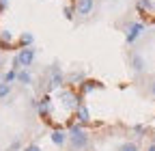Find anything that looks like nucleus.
Segmentation results:
<instances>
[{
	"instance_id": "19",
	"label": "nucleus",
	"mask_w": 155,
	"mask_h": 151,
	"mask_svg": "<svg viewBox=\"0 0 155 151\" xmlns=\"http://www.w3.org/2000/svg\"><path fill=\"white\" fill-rule=\"evenodd\" d=\"M19 147H22V145H19V140H15V143H11V149H9V151H19Z\"/></svg>"
},
{
	"instance_id": "8",
	"label": "nucleus",
	"mask_w": 155,
	"mask_h": 151,
	"mask_svg": "<svg viewBox=\"0 0 155 151\" xmlns=\"http://www.w3.org/2000/svg\"><path fill=\"white\" fill-rule=\"evenodd\" d=\"M78 121H80V123H88V121H91L88 108H86L84 104H80V106H78Z\"/></svg>"
},
{
	"instance_id": "21",
	"label": "nucleus",
	"mask_w": 155,
	"mask_h": 151,
	"mask_svg": "<svg viewBox=\"0 0 155 151\" xmlns=\"http://www.w3.org/2000/svg\"><path fill=\"white\" fill-rule=\"evenodd\" d=\"M151 95H153V97H155V80H153V82H151Z\"/></svg>"
},
{
	"instance_id": "22",
	"label": "nucleus",
	"mask_w": 155,
	"mask_h": 151,
	"mask_svg": "<svg viewBox=\"0 0 155 151\" xmlns=\"http://www.w3.org/2000/svg\"><path fill=\"white\" fill-rule=\"evenodd\" d=\"M147 151H155V143H149V147H147Z\"/></svg>"
},
{
	"instance_id": "9",
	"label": "nucleus",
	"mask_w": 155,
	"mask_h": 151,
	"mask_svg": "<svg viewBox=\"0 0 155 151\" xmlns=\"http://www.w3.org/2000/svg\"><path fill=\"white\" fill-rule=\"evenodd\" d=\"M32 41H35L32 32H22L19 35V45L22 48H32Z\"/></svg>"
},
{
	"instance_id": "4",
	"label": "nucleus",
	"mask_w": 155,
	"mask_h": 151,
	"mask_svg": "<svg viewBox=\"0 0 155 151\" xmlns=\"http://www.w3.org/2000/svg\"><path fill=\"white\" fill-rule=\"evenodd\" d=\"M95 7V0H75V13L78 15H88Z\"/></svg>"
},
{
	"instance_id": "12",
	"label": "nucleus",
	"mask_w": 155,
	"mask_h": 151,
	"mask_svg": "<svg viewBox=\"0 0 155 151\" xmlns=\"http://www.w3.org/2000/svg\"><path fill=\"white\" fill-rule=\"evenodd\" d=\"M17 80L22 82V84H30V82H32V78H30V73H28L26 69H22V71H17Z\"/></svg>"
},
{
	"instance_id": "13",
	"label": "nucleus",
	"mask_w": 155,
	"mask_h": 151,
	"mask_svg": "<svg viewBox=\"0 0 155 151\" xmlns=\"http://www.w3.org/2000/svg\"><path fill=\"white\" fill-rule=\"evenodd\" d=\"M9 93H11V84H7V82L2 80V82H0V99H2V97H7Z\"/></svg>"
},
{
	"instance_id": "7",
	"label": "nucleus",
	"mask_w": 155,
	"mask_h": 151,
	"mask_svg": "<svg viewBox=\"0 0 155 151\" xmlns=\"http://www.w3.org/2000/svg\"><path fill=\"white\" fill-rule=\"evenodd\" d=\"M61 99H63V104L69 106V108H78V106H80V104H78V97L73 95L71 91H65L63 95H61Z\"/></svg>"
},
{
	"instance_id": "14",
	"label": "nucleus",
	"mask_w": 155,
	"mask_h": 151,
	"mask_svg": "<svg viewBox=\"0 0 155 151\" xmlns=\"http://www.w3.org/2000/svg\"><path fill=\"white\" fill-rule=\"evenodd\" d=\"M13 80H17V71H13V69H9V71L5 73V82H7V84H11Z\"/></svg>"
},
{
	"instance_id": "23",
	"label": "nucleus",
	"mask_w": 155,
	"mask_h": 151,
	"mask_svg": "<svg viewBox=\"0 0 155 151\" xmlns=\"http://www.w3.org/2000/svg\"><path fill=\"white\" fill-rule=\"evenodd\" d=\"M0 63H2V56H0Z\"/></svg>"
},
{
	"instance_id": "10",
	"label": "nucleus",
	"mask_w": 155,
	"mask_h": 151,
	"mask_svg": "<svg viewBox=\"0 0 155 151\" xmlns=\"http://www.w3.org/2000/svg\"><path fill=\"white\" fill-rule=\"evenodd\" d=\"M52 143L58 145V147H63V145H65V132H61V129L52 132Z\"/></svg>"
},
{
	"instance_id": "1",
	"label": "nucleus",
	"mask_w": 155,
	"mask_h": 151,
	"mask_svg": "<svg viewBox=\"0 0 155 151\" xmlns=\"http://www.w3.org/2000/svg\"><path fill=\"white\" fill-rule=\"evenodd\" d=\"M88 143H91V138H88V134H86L80 125L71 127V136H69V147H71V151H84V149L88 147Z\"/></svg>"
},
{
	"instance_id": "5",
	"label": "nucleus",
	"mask_w": 155,
	"mask_h": 151,
	"mask_svg": "<svg viewBox=\"0 0 155 151\" xmlns=\"http://www.w3.org/2000/svg\"><path fill=\"white\" fill-rule=\"evenodd\" d=\"M142 30H144V24H140V22L131 24V26L127 28V43H134V41L140 37V32H142Z\"/></svg>"
},
{
	"instance_id": "2",
	"label": "nucleus",
	"mask_w": 155,
	"mask_h": 151,
	"mask_svg": "<svg viewBox=\"0 0 155 151\" xmlns=\"http://www.w3.org/2000/svg\"><path fill=\"white\" fill-rule=\"evenodd\" d=\"M17 61H19V67H30L32 61H35V50L32 48H22L17 52Z\"/></svg>"
},
{
	"instance_id": "6",
	"label": "nucleus",
	"mask_w": 155,
	"mask_h": 151,
	"mask_svg": "<svg viewBox=\"0 0 155 151\" xmlns=\"http://www.w3.org/2000/svg\"><path fill=\"white\" fill-rule=\"evenodd\" d=\"M50 89H58L63 84V73H61V69L58 67H52V78H50Z\"/></svg>"
},
{
	"instance_id": "20",
	"label": "nucleus",
	"mask_w": 155,
	"mask_h": 151,
	"mask_svg": "<svg viewBox=\"0 0 155 151\" xmlns=\"http://www.w3.org/2000/svg\"><path fill=\"white\" fill-rule=\"evenodd\" d=\"M9 7V0H0V9H7Z\"/></svg>"
},
{
	"instance_id": "18",
	"label": "nucleus",
	"mask_w": 155,
	"mask_h": 151,
	"mask_svg": "<svg viewBox=\"0 0 155 151\" xmlns=\"http://www.w3.org/2000/svg\"><path fill=\"white\" fill-rule=\"evenodd\" d=\"M134 132H136V134H144L147 127H144V125H134Z\"/></svg>"
},
{
	"instance_id": "15",
	"label": "nucleus",
	"mask_w": 155,
	"mask_h": 151,
	"mask_svg": "<svg viewBox=\"0 0 155 151\" xmlns=\"http://www.w3.org/2000/svg\"><path fill=\"white\" fill-rule=\"evenodd\" d=\"M0 41H5V43H11L13 41V35L9 30H0Z\"/></svg>"
},
{
	"instance_id": "16",
	"label": "nucleus",
	"mask_w": 155,
	"mask_h": 151,
	"mask_svg": "<svg viewBox=\"0 0 155 151\" xmlns=\"http://www.w3.org/2000/svg\"><path fill=\"white\" fill-rule=\"evenodd\" d=\"M73 11H75V7H65L63 9V15L67 17V20H73Z\"/></svg>"
},
{
	"instance_id": "11",
	"label": "nucleus",
	"mask_w": 155,
	"mask_h": 151,
	"mask_svg": "<svg viewBox=\"0 0 155 151\" xmlns=\"http://www.w3.org/2000/svg\"><path fill=\"white\" fill-rule=\"evenodd\" d=\"M119 151H140V147H138V143L127 140V143H123V145L119 147Z\"/></svg>"
},
{
	"instance_id": "17",
	"label": "nucleus",
	"mask_w": 155,
	"mask_h": 151,
	"mask_svg": "<svg viewBox=\"0 0 155 151\" xmlns=\"http://www.w3.org/2000/svg\"><path fill=\"white\" fill-rule=\"evenodd\" d=\"M22 151H41V147H39V145H35V143H32V145H26V147H24Z\"/></svg>"
},
{
	"instance_id": "3",
	"label": "nucleus",
	"mask_w": 155,
	"mask_h": 151,
	"mask_svg": "<svg viewBox=\"0 0 155 151\" xmlns=\"http://www.w3.org/2000/svg\"><path fill=\"white\" fill-rule=\"evenodd\" d=\"M129 65H131V69H134L136 73H142V71H144V67H147L144 56H142L140 52H134V54L129 56Z\"/></svg>"
}]
</instances>
